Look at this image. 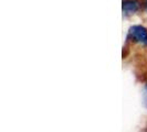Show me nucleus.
<instances>
[{"label":"nucleus","instance_id":"f03ea898","mask_svg":"<svg viewBox=\"0 0 147 132\" xmlns=\"http://www.w3.org/2000/svg\"><path fill=\"white\" fill-rule=\"evenodd\" d=\"M140 8V5L137 0H123L122 3V9H123V15L128 17V15H134Z\"/></svg>","mask_w":147,"mask_h":132},{"label":"nucleus","instance_id":"20e7f679","mask_svg":"<svg viewBox=\"0 0 147 132\" xmlns=\"http://www.w3.org/2000/svg\"><path fill=\"white\" fill-rule=\"evenodd\" d=\"M145 6H146V8H147V0H145Z\"/></svg>","mask_w":147,"mask_h":132},{"label":"nucleus","instance_id":"f257e3e1","mask_svg":"<svg viewBox=\"0 0 147 132\" xmlns=\"http://www.w3.org/2000/svg\"><path fill=\"white\" fill-rule=\"evenodd\" d=\"M127 39L132 40L135 43L147 46V29L142 25H133L129 28Z\"/></svg>","mask_w":147,"mask_h":132},{"label":"nucleus","instance_id":"7ed1b4c3","mask_svg":"<svg viewBox=\"0 0 147 132\" xmlns=\"http://www.w3.org/2000/svg\"><path fill=\"white\" fill-rule=\"evenodd\" d=\"M145 99H146V103H147V84H146V87H145Z\"/></svg>","mask_w":147,"mask_h":132}]
</instances>
